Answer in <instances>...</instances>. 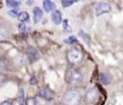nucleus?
Listing matches in <instances>:
<instances>
[{
	"label": "nucleus",
	"instance_id": "10",
	"mask_svg": "<svg viewBox=\"0 0 123 105\" xmlns=\"http://www.w3.org/2000/svg\"><path fill=\"white\" fill-rule=\"evenodd\" d=\"M56 8V5L51 1V0H43V9L47 13L53 12Z\"/></svg>",
	"mask_w": 123,
	"mask_h": 105
},
{
	"label": "nucleus",
	"instance_id": "7",
	"mask_svg": "<svg viewBox=\"0 0 123 105\" xmlns=\"http://www.w3.org/2000/svg\"><path fill=\"white\" fill-rule=\"evenodd\" d=\"M26 53L33 62H36L39 59V54H38L37 50L33 46H28L26 49Z\"/></svg>",
	"mask_w": 123,
	"mask_h": 105
},
{
	"label": "nucleus",
	"instance_id": "12",
	"mask_svg": "<svg viewBox=\"0 0 123 105\" xmlns=\"http://www.w3.org/2000/svg\"><path fill=\"white\" fill-rule=\"evenodd\" d=\"M6 4L9 8H18L19 7V2L16 0H6Z\"/></svg>",
	"mask_w": 123,
	"mask_h": 105
},
{
	"label": "nucleus",
	"instance_id": "20",
	"mask_svg": "<svg viewBox=\"0 0 123 105\" xmlns=\"http://www.w3.org/2000/svg\"><path fill=\"white\" fill-rule=\"evenodd\" d=\"M4 79H5V77H4V75H2V74H0V84H2V83H3L4 81H5Z\"/></svg>",
	"mask_w": 123,
	"mask_h": 105
},
{
	"label": "nucleus",
	"instance_id": "15",
	"mask_svg": "<svg viewBox=\"0 0 123 105\" xmlns=\"http://www.w3.org/2000/svg\"><path fill=\"white\" fill-rule=\"evenodd\" d=\"M77 1H79V0H62V7L66 8V7H68V6L72 5V4H74V3L77 2Z\"/></svg>",
	"mask_w": 123,
	"mask_h": 105
},
{
	"label": "nucleus",
	"instance_id": "18",
	"mask_svg": "<svg viewBox=\"0 0 123 105\" xmlns=\"http://www.w3.org/2000/svg\"><path fill=\"white\" fill-rule=\"evenodd\" d=\"M18 30L19 31H21V32H24L25 30H26V26H25V24L24 23H19L18 24Z\"/></svg>",
	"mask_w": 123,
	"mask_h": 105
},
{
	"label": "nucleus",
	"instance_id": "11",
	"mask_svg": "<svg viewBox=\"0 0 123 105\" xmlns=\"http://www.w3.org/2000/svg\"><path fill=\"white\" fill-rule=\"evenodd\" d=\"M17 19L19 21H21L22 23L25 22V21H28L29 20V13H26V12H21L17 14Z\"/></svg>",
	"mask_w": 123,
	"mask_h": 105
},
{
	"label": "nucleus",
	"instance_id": "16",
	"mask_svg": "<svg viewBox=\"0 0 123 105\" xmlns=\"http://www.w3.org/2000/svg\"><path fill=\"white\" fill-rule=\"evenodd\" d=\"M76 41H77V39L75 37H73V36H70L69 38H67L66 39H64V42L67 43V44H72V43H74Z\"/></svg>",
	"mask_w": 123,
	"mask_h": 105
},
{
	"label": "nucleus",
	"instance_id": "5",
	"mask_svg": "<svg viewBox=\"0 0 123 105\" xmlns=\"http://www.w3.org/2000/svg\"><path fill=\"white\" fill-rule=\"evenodd\" d=\"M111 12V6L107 2H99L95 7V15L100 16L104 13Z\"/></svg>",
	"mask_w": 123,
	"mask_h": 105
},
{
	"label": "nucleus",
	"instance_id": "6",
	"mask_svg": "<svg viewBox=\"0 0 123 105\" xmlns=\"http://www.w3.org/2000/svg\"><path fill=\"white\" fill-rule=\"evenodd\" d=\"M38 94H39L40 97H42V98H44L46 100H52L55 97V93L51 90H49L47 88L40 89L39 92H38Z\"/></svg>",
	"mask_w": 123,
	"mask_h": 105
},
{
	"label": "nucleus",
	"instance_id": "19",
	"mask_svg": "<svg viewBox=\"0 0 123 105\" xmlns=\"http://www.w3.org/2000/svg\"><path fill=\"white\" fill-rule=\"evenodd\" d=\"M9 13H10L11 15H12V16H15L16 13H17V10H12V11L9 12Z\"/></svg>",
	"mask_w": 123,
	"mask_h": 105
},
{
	"label": "nucleus",
	"instance_id": "13",
	"mask_svg": "<svg viewBox=\"0 0 123 105\" xmlns=\"http://www.w3.org/2000/svg\"><path fill=\"white\" fill-rule=\"evenodd\" d=\"M100 80H101L102 83L105 84V85H108V84H110V82H111L110 76H109L108 74H106V73H102V74L100 75Z\"/></svg>",
	"mask_w": 123,
	"mask_h": 105
},
{
	"label": "nucleus",
	"instance_id": "21",
	"mask_svg": "<svg viewBox=\"0 0 123 105\" xmlns=\"http://www.w3.org/2000/svg\"><path fill=\"white\" fill-rule=\"evenodd\" d=\"M0 105H12V103H10L9 101H3L2 103H0Z\"/></svg>",
	"mask_w": 123,
	"mask_h": 105
},
{
	"label": "nucleus",
	"instance_id": "4",
	"mask_svg": "<svg viewBox=\"0 0 123 105\" xmlns=\"http://www.w3.org/2000/svg\"><path fill=\"white\" fill-rule=\"evenodd\" d=\"M100 98V92L97 88H90L86 92V100L89 104H96Z\"/></svg>",
	"mask_w": 123,
	"mask_h": 105
},
{
	"label": "nucleus",
	"instance_id": "3",
	"mask_svg": "<svg viewBox=\"0 0 123 105\" xmlns=\"http://www.w3.org/2000/svg\"><path fill=\"white\" fill-rule=\"evenodd\" d=\"M67 60L68 62L73 65L77 66L83 61V53L78 48H71L67 51Z\"/></svg>",
	"mask_w": 123,
	"mask_h": 105
},
{
	"label": "nucleus",
	"instance_id": "17",
	"mask_svg": "<svg viewBox=\"0 0 123 105\" xmlns=\"http://www.w3.org/2000/svg\"><path fill=\"white\" fill-rule=\"evenodd\" d=\"M63 30L65 32H70L71 31V28L68 25V20H64L63 21Z\"/></svg>",
	"mask_w": 123,
	"mask_h": 105
},
{
	"label": "nucleus",
	"instance_id": "9",
	"mask_svg": "<svg viewBox=\"0 0 123 105\" xmlns=\"http://www.w3.org/2000/svg\"><path fill=\"white\" fill-rule=\"evenodd\" d=\"M33 13H34V23H38L43 15L42 10L39 7H35L33 10Z\"/></svg>",
	"mask_w": 123,
	"mask_h": 105
},
{
	"label": "nucleus",
	"instance_id": "8",
	"mask_svg": "<svg viewBox=\"0 0 123 105\" xmlns=\"http://www.w3.org/2000/svg\"><path fill=\"white\" fill-rule=\"evenodd\" d=\"M51 19H52V21H53L55 24H60V23H62V16L61 12L58 11V10H54V11L51 13Z\"/></svg>",
	"mask_w": 123,
	"mask_h": 105
},
{
	"label": "nucleus",
	"instance_id": "2",
	"mask_svg": "<svg viewBox=\"0 0 123 105\" xmlns=\"http://www.w3.org/2000/svg\"><path fill=\"white\" fill-rule=\"evenodd\" d=\"M83 79H84V76L79 70L69 69L65 73V80L70 85H78L83 81Z\"/></svg>",
	"mask_w": 123,
	"mask_h": 105
},
{
	"label": "nucleus",
	"instance_id": "14",
	"mask_svg": "<svg viewBox=\"0 0 123 105\" xmlns=\"http://www.w3.org/2000/svg\"><path fill=\"white\" fill-rule=\"evenodd\" d=\"M26 105H38V101L34 97H29L26 101Z\"/></svg>",
	"mask_w": 123,
	"mask_h": 105
},
{
	"label": "nucleus",
	"instance_id": "1",
	"mask_svg": "<svg viewBox=\"0 0 123 105\" xmlns=\"http://www.w3.org/2000/svg\"><path fill=\"white\" fill-rule=\"evenodd\" d=\"M64 105H79L81 103V95L76 91H68L62 96Z\"/></svg>",
	"mask_w": 123,
	"mask_h": 105
}]
</instances>
